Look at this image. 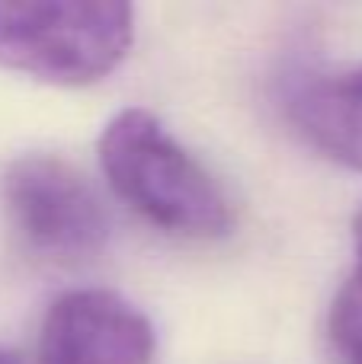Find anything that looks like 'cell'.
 <instances>
[{
	"label": "cell",
	"mask_w": 362,
	"mask_h": 364,
	"mask_svg": "<svg viewBox=\"0 0 362 364\" xmlns=\"http://www.w3.org/2000/svg\"><path fill=\"white\" fill-rule=\"evenodd\" d=\"M135 42L128 4H0V68L58 87L109 77Z\"/></svg>",
	"instance_id": "2"
},
{
	"label": "cell",
	"mask_w": 362,
	"mask_h": 364,
	"mask_svg": "<svg viewBox=\"0 0 362 364\" xmlns=\"http://www.w3.org/2000/svg\"><path fill=\"white\" fill-rule=\"evenodd\" d=\"M292 119L308 144L362 173V64L305 80L292 96Z\"/></svg>",
	"instance_id": "5"
},
{
	"label": "cell",
	"mask_w": 362,
	"mask_h": 364,
	"mask_svg": "<svg viewBox=\"0 0 362 364\" xmlns=\"http://www.w3.org/2000/svg\"><path fill=\"white\" fill-rule=\"evenodd\" d=\"M4 205L26 243L45 256L87 259L109 240V214L96 188L51 154H26L6 166Z\"/></svg>",
	"instance_id": "3"
},
{
	"label": "cell",
	"mask_w": 362,
	"mask_h": 364,
	"mask_svg": "<svg viewBox=\"0 0 362 364\" xmlns=\"http://www.w3.org/2000/svg\"><path fill=\"white\" fill-rule=\"evenodd\" d=\"M353 250H356V265L340 284L327 316L333 352L343 364H362V208L353 218Z\"/></svg>",
	"instance_id": "6"
},
{
	"label": "cell",
	"mask_w": 362,
	"mask_h": 364,
	"mask_svg": "<svg viewBox=\"0 0 362 364\" xmlns=\"http://www.w3.org/2000/svg\"><path fill=\"white\" fill-rule=\"evenodd\" d=\"M154 326L115 291H68L45 310L38 364H154Z\"/></svg>",
	"instance_id": "4"
},
{
	"label": "cell",
	"mask_w": 362,
	"mask_h": 364,
	"mask_svg": "<svg viewBox=\"0 0 362 364\" xmlns=\"http://www.w3.org/2000/svg\"><path fill=\"white\" fill-rule=\"evenodd\" d=\"M113 192L148 224L186 240H218L234 214L218 179L145 109H122L100 134Z\"/></svg>",
	"instance_id": "1"
},
{
	"label": "cell",
	"mask_w": 362,
	"mask_h": 364,
	"mask_svg": "<svg viewBox=\"0 0 362 364\" xmlns=\"http://www.w3.org/2000/svg\"><path fill=\"white\" fill-rule=\"evenodd\" d=\"M0 364H19V361H13L10 355H4V352H0Z\"/></svg>",
	"instance_id": "7"
}]
</instances>
